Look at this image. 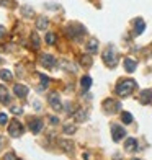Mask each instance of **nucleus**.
Here are the masks:
<instances>
[{"label": "nucleus", "mask_w": 152, "mask_h": 160, "mask_svg": "<svg viewBox=\"0 0 152 160\" xmlns=\"http://www.w3.org/2000/svg\"><path fill=\"white\" fill-rule=\"evenodd\" d=\"M0 62H2V57H0Z\"/></svg>", "instance_id": "obj_38"}, {"label": "nucleus", "mask_w": 152, "mask_h": 160, "mask_svg": "<svg viewBox=\"0 0 152 160\" xmlns=\"http://www.w3.org/2000/svg\"><path fill=\"white\" fill-rule=\"evenodd\" d=\"M44 39H46V42H48V44H51V46H53V44H56V34H54V33H48Z\"/></svg>", "instance_id": "obj_26"}, {"label": "nucleus", "mask_w": 152, "mask_h": 160, "mask_svg": "<svg viewBox=\"0 0 152 160\" xmlns=\"http://www.w3.org/2000/svg\"><path fill=\"white\" fill-rule=\"evenodd\" d=\"M114 160H121V158H119V155H116V157H114Z\"/></svg>", "instance_id": "obj_36"}, {"label": "nucleus", "mask_w": 152, "mask_h": 160, "mask_svg": "<svg viewBox=\"0 0 152 160\" xmlns=\"http://www.w3.org/2000/svg\"><path fill=\"white\" fill-rule=\"evenodd\" d=\"M124 136H126V129H123L121 126L114 124V126L111 128V137H113V141H114V142L123 141V139H124Z\"/></svg>", "instance_id": "obj_7"}, {"label": "nucleus", "mask_w": 152, "mask_h": 160, "mask_svg": "<svg viewBox=\"0 0 152 160\" xmlns=\"http://www.w3.org/2000/svg\"><path fill=\"white\" fill-rule=\"evenodd\" d=\"M124 149H126L128 152H134V150L137 149V142H136L134 137H128L126 142H124Z\"/></svg>", "instance_id": "obj_16"}, {"label": "nucleus", "mask_w": 152, "mask_h": 160, "mask_svg": "<svg viewBox=\"0 0 152 160\" xmlns=\"http://www.w3.org/2000/svg\"><path fill=\"white\" fill-rule=\"evenodd\" d=\"M28 128H30V131L33 134H39L41 129H43V121L39 118H34L30 121V124H28Z\"/></svg>", "instance_id": "obj_9"}, {"label": "nucleus", "mask_w": 152, "mask_h": 160, "mask_svg": "<svg viewBox=\"0 0 152 160\" xmlns=\"http://www.w3.org/2000/svg\"><path fill=\"white\" fill-rule=\"evenodd\" d=\"M144 30H146V23H144V20L142 18H137L134 21V34L139 36V34L144 33Z\"/></svg>", "instance_id": "obj_14"}, {"label": "nucleus", "mask_w": 152, "mask_h": 160, "mask_svg": "<svg viewBox=\"0 0 152 160\" xmlns=\"http://www.w3.org/2000/svg\"><path fill=\"white\" fill-rule=\"evenodd\" d=\"M49 121H51V124H57V122H59V119H57L56 116H51V118H49Z\"/></svg>", "instance_id": "obj_33"}, {"label": "nucleus", "mask_w": 152, "mask_h": 160, "mask_svg": "<svg viewBox=\"0 0 152 160\" xmlns=\"http://www.w3.org/2000/svg\"><path fill=\"white\" fill-rule=\"evenodd\" d=\"M133 160H139V158H133Z\"/></svg>", "instance_id": "obj_37"}, {"label": "nucleus", "mask_w": 152, "mask_h": 160, "mask_svg": "<svg viewBox=\"0 0 152 160\" xmlns=\"http://www.w3.org/2000/svg\"><path fill=\"white\" fill-rule=\"evenodd\" d=\"M139 101H141L142 105L152 103V90H142L139 93Z\"/></svg>", "instance_id": "obj_12"}, {"label": "nucleus", "mask_w": 152, "mask_h": 160, "mask_svg": "<svg viewBox=\"0 0 152 160\" xmlns=\"http://www.w3.org/2000/svg\"><path fill=\"white\" fill-rule=\"evenodd\" d=\"M124 70L129 72V74H133V72L136 70V61L134 59H124Z\"/></svg>", "instance_id": "obj_17"}, {"label": "nucleus", "mask_w": 152, "mask_h": 160, "mask_svg": "<svg viewBox=\"0 0 152 160\" xmlns=\"http://www.w3.org/2000/svg\"><path fill=\"white\" fill-rule=\"evenodd\" d=\"M28 87L26 85H21V83H17L15 87H13V93L18 97V98H25L26 95H28Z\"/></svg>", "instance_id": "obj_10"}, {"label": "nucleus", "mask_w": 152, "mask_h": 160, "mask_svg": "<svg viewBox=\"0 0 152 160\" xmlns=\"http://www.w3.org/2000/svg\"><path fill=\"white\" fill-rule=\"evenodd\" d=\"M103 110L106 113H116V111L121 110V103L116 101V100H110V98H108V100L103 101Z\"/></svg>", "instance_id": "obj_6"}, {"label": "nucleus", "mask_w": 152, "mask_h": 160, "mask_svg": "<svg viewBox=\"0 0 152 160\" xmlns=\"http://www.w3.org/2000/svg\"><path fill=\"white\" fill-rule=\"evenodd\" d=\"M80 85H82L84 90H89L90 87H92V77H90V75H84V77L80 78Z\"/></svg>", "instance_id": "obj_19"}, {"label": "nucleus", "mask_w": 152, "mask_h": 160, "mask_svg": "<svg viewBox=\"0 0 152 160\" xmlns=\"http://www.w3.org/2000/svg\"><path fill=\"white\" fill-rule=\"evenodd\" d=\"M23 132H25L23 124H21V122H20L18 119L10 121V124H8V134H10L12 137H20Z\"/></svg>", "instance_id": "obj_4"}, {"label": "nucleus", "mask_w": 152, "mask_h": 160, "mask_svg": "<svg viewBox=\"0 0 152 160\" xmlns=\"http://www.w3.org/2000/svg\"><path fill=\"white\" fill-rule=\"evenodd\" d=\"M2 145H3V137L0 136V149H2Z\"/></svg>", "instance_id": "obj_35"}, {"label": "nucleus", "mask_w": 152, "mask_h": 160, "mask_svg": "<svg viewBox=\"0 0 152 160\" xmlns=\"http://www.w3.org/2000/svg\"><path fill=\"white\" fill-rule=\"evenodd\" d=\"M0 78L5 80V82H10V80L13 78V74L10 70H7V69H2V70H0Z\"/></svg>", "instance_id": "obj_21"}, {"label": "nucleus", "mask_w": 152, "mask_h": 160, "mask_svg": "<svg viewBox=\"0 0 152 160\" xmlns=\"http://www.w3.org/2000/svg\"><path fill=\"white\" fill-rule=\"evenodd\" d=\"M39 64L46 69H53L54 64H56V59H54V56H51V54H41L39 56Z\"/></svg>", "instance_id": "obj_8"}, {"label": "nucleus", "mask_w": 152, "mask_h": 160, "mask_svg": "<svg viewBox=\"0 0 152 160\" xmlns=\"http://www.w3.org/2000/svg\"><path fill=\"white\" fill-rule=\"evenodd\" d=\"M48 103H49L51 108H53V110H56V111H61V110H62L61 97H59V93H56V92H53V93H49V95H48Z\"/></svg>", "instance_id": "obj_5"}, {"label": "nucleus", "mask_w": 152, "mask_h": 160, "mask_svg": "<svg viewBox=\"0 0 152 160\" xmlns=\"http://www.w3.org/2000/svg\"><path fill=\"white\" fill-rule=\"evenodd\" d=\"M90 158V154H89V152H85V154H84V160H89Z\"/></svg>", "instance_id": "obj_34"}, {"label": "nucleus", "mask_w": 152, "mask_h": 160, "mask_svg": "<svg viewBox=\"0 0 152 160\" xmlns=\"http://www.w3.org/2000/svg\"><path fill=\"white\" fill-rule=\"evenodd\" d=\"M7 122H8V116L5 113H0V126H5Z\"/></svg>", "instance_id": "obj_28"}, {"label": "nucleus", "mask_w": 152, "mask_h": 160, "mask_svg": "<svg viewBox=\"0 0 152 160\" xmlns=\"http://www.w3.org/2000/svg\"><path fill=\"white\" fill-rule=\"evenodd\" d=\"M74 116H75V119H77L79 122H82V121L87 119V111H85V110H77V111L74 113Z\"/></svg>", "instance_id": "obj_22"}, {"label": "nucleus", "mask_w": 152, "mask_h": 160, "mask_svg": "<svg viewBox=\"0 0 152 160\" xmlns=\"http://www.w3.org/2000/svg\"><path fill=\"white\" fill-rule=\"evenodd\" d=\"M31 44L34 49H39V36L36 33H31Z\"/></svg>", "instance_id": "obj_24"}, {"label": "nucleus", "mask_w": 152, "mask_h": 160, "mask_svg": "<svg viewBox=\"0 0 152 160\" xmlns=\"http://www.w3.org/2000/svg\"><path fill=\"white\" fill-rule=\"evenodd\" d=\"M66 33L69 34V38L72 39H79L82 34H85V28L79 23H72V25H67L66 26Z\"/></svg>", "instance_id": "obj_3"}, {"label": "nucleus", "mask_w": 152, "mask_h": 160, "mask_svg": "<svg viewBox=\"0 0 152 160\" xmlns=\"http://www.w3.org/2000/svg\"><path fill=\"white\" fill-rule=\"evenodd\" d=\"M0 103H3V105L10 103V93L5 88V85H0Z\"/></svg>", "instance_id": "obj_15"}, {"label": "nucleus", "mask_w": 152, "mask_h": 160, "mask_svg": "<svg viewBox=\"0 0 152 160\" xmlns=\"http://www.w3.org/2000/svg\"><path fill=\"white\" fill-rule=\"evenodd\" d=\"M10 111H12L13 114H21V113H23V108H21V106H12Z\"/></svg>", "instance_id": "obj_29"}, {"label": "nucleus", "mask_w": 152, "mask_h": 160, "mask_svg": "<svg viewBox=\"0 0 152 160\" xmlns=\"http://www.w3.org/2000/svg\"><path fill=\"white\" fill-rule=\"evenodd\" d=\"M121 121L124 122V124H131V122H133V114L128 113V111H124V113L121 114Z\"/></svg>", "instance_id": "obj_23"}, {"label": "nucleus", "mask_w": 152, "mask_h": 160, "mask_svg": "<svg viewBox=\"0 0 152 160\" xmlns=\"http://www.w3.org/2000/svg\"><path fill=\"white\" fill-rule=\"evenodd\" d=\"M90 56L92 54H84L80 57V65H82V67H90V65H92V57Z\"/></svg>", "instance_id": "obj_20"}, {"label": "nucleus", "mask_w": 152, "mask_h": 160, "mask_svg": "<svg viewBox=\"0 0 152 160\" xmlns=\"http://www.w3.org/2000/svg\"><path fill=\"white\" fill-rule=\"evenodd\" d=\"M23 10H25V15L26 17H31L33 15V10L30 8V7H23Z\"/></svg>", "instance_id": "obj_31"}, {"label": "nucleus", "mask_w": 152, "mask_h": 160, "mask_svg": "<svg viewBox=\"0 0 152 160\" xmlns=\"http://www.w3.org/2000/svg\"><path fill=\"white\" fill-rule=\"evenodd\" d=\"M3 160H18V158H17V155L13 154V152H8V154L3 155Z\"/></svg>", "instance_id": "obj_30"}, {"label": "nucleus", "mask_w": 152, "mask_h": 160, "mask_svg": "<svg viewBox=\"0 0 152 160\" xmlns=\"http://www.w3.org/2000/svg\"><path fill=\"white\" fill-rule=\"evenodd\" d=\"M69 64H70V62H66V61H62V64H61V65H62L64 69L70 70V72H75V70H77V67H74V65H69Z\"/></svg>", "instance_id": "obj_27"}, {"label": "nucleus", "mask_w": 152, "mask_h": 160, "mask_svg": "<svg viewBox=\"0 0 152 160\" xmlns=\"http://www.w3.org/2000/svg\"><path fill=\"white\" fill-rule=\"evenodd\" d=\"M101 57H103V62L108 65V67H114L116 62H118V54H116V51H114V48H111V46H108L103 51Z\"/></svg>", "instance_id": "obj_2"}, {"label": "nucleus", "mask_w": 152, "mask_h": 160, "mask_svg": "<svg viewBox=\"0 0 152 160\" xmlns=\"http://www.w3.org/2000/svg\"><path fill=\"white\" fill-rule=\"evenodd\" d=\"M48 25H49V20L46 17H39L36 20V28H38V30H46Z\"/></svg>", "instance_id": "obj_18"}, {"label": "nucleus", "mask_w": 152, "mask_h": 160, "mask_svg": "<svg viewBox=\"0 0 152 160\" xmlns=\"http://www.w3.org/2000/svg\"><path fill=\"white\" fill-rule=\"evenodd\" d=\"M133 90H136V80H133V78L121 80V82L116 83V88H114L118 97H129L133 93Z\"/></svg>", "instance_id": "obj_1"}, {"label": "nucleus", "mask_w": 152, "mask_h": 160, "mask_svg": "<svg viewBox=\"0 0 152 160\" xmlns=\"http://www.w3.org/2000/svg\"><path fill=\"white\" fill-rule=\"evenodd\" d=\"M62 131H64V134H67V136L69 134H74L75 132V126L74 124H64V129Z\"/></svg>", "instance_id": "obj_25"}, {"label": "nucleus", "mask_w": 152, "mask_h": 160, "mask_svg": "<svg viewBox=\"0 0 152 160\" xmlns=\"http://www.w3.org/2000/svg\"><path fill=\"white\" fill-rule=\"evenodd\" d=\"M59 147L66 152V154H72V152H74V142H70L67 139H61L59 141Z\"/></svg>", "instance_id": "obj_13"}, {"label": "nucleus", "mask_w": 152, "mask_h": 160, "mask_svg": "<svg viewBox=\"0 0 152 160\" xmlns=\"http://www.w3.org/2000/svg\"><path fill=\"white\" fill-rule=\"evenodd\" d=\"M5 34H7L5 26H2V25H0V39H3V38H5Z\"/></svg>", "instance_id": "obj_32"}, {"label": "nucleus", "mask_w": 152, "mask_h": 160, "mask_svg": "<svg viewBox=\"0 0 152 160\" xmlns=\"http://www.w3.org/2000/svg\"><path fill=\"white\" fill-rule=\"evenodd\" d=\"M87 52L89 54H97L98 52V39L97 38H90L87 41Z\"/></svg>", "instance_id": "obj_11"}]
</instances>
